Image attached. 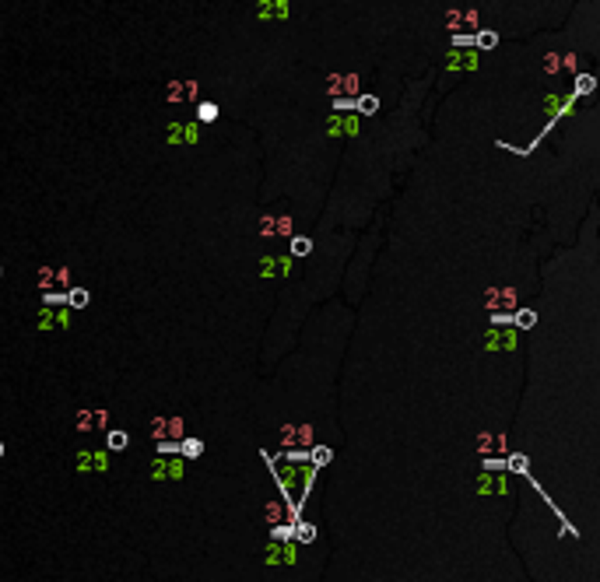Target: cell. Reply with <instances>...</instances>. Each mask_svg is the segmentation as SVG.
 Segmentation results:
<instances>
[{
	"instance_id": "obj_5",
	"label": "cell",
	"mask_w": 600,
	"mask_h": 582,
	"mask_svg": "<svg viewBox=\"0 0 600 582\" xmlns=\"http://www.w3.org/2000/svg\"><path fill=\"white\" fill-rule=\"evenodd\" d=\"M197 81L193 78H179V81H169V88H166V98L169 102H193L197 98Z\"/></svg>"
},
{
	"instance_id": "obj_19",
	"label": "cell",
	"mask_w": 600,
	"mask_h": 582,
	"mask_svg": "<svg viewBox=\"0 0 600 582\" xmlns=\"http://www.w3.org/2000/svg\"><path fill=\"white\" fill-rule=\"evenodd\" d=\"M309 249H312V242H309V239H302V235H292V253H295V256H306Z\"/></svg>"
},
{
	"instance_id": "obj_3",
	"label": "cell",
	"mask_w": 600,
	"mask_h": 582,
	"mask_svg": "<svg viewBox=\"0 0 600 582\" xmlns=\"http://www.w3.org/2000/svg\"><path fill=\"white\" fill-rule=\"evenodd\" d=\"M74 428H78L81 435H91V432L109 428V410H102V407H85V410H78Z\"/></svg>"
},
{
	"instance_id": "obj_14",
	"label": "cell",
	"mask_w": 600,
	"mask_h": 582,
	"mask_svg": "<svg viewBox=\"0 0 600 582\" xmlns=\"http://www.w3.org/2000/svg\"><path fill=\"white\" fill-rule=\"evenodd\" d=\"M35 320H39V327H42V330H53V327H57V309H49V305H42V309H39V316H35Z\"/></svg>"
},
{
	"instance_id": "obj_11",
	"label": "cell",
	"mask_w": 600,
	"mask_h": 582,
	"mask_svg": "<svg viewBox=\"0 0 600 582\" xmlns=\"http://www.w3.org/2000/svg\"><path fill=\"white\" fill-rule=\"evenodd\" d=\"M200 453H204V442H200V439H183V442H179V456H183V460H197Z\"/></svg>"
},
{
	"instance_id": "obj_28",
	"label": "cell",
	"mask_w": 600,
	"mask_h": 582,
	"mask_svg": "<svg viewBox=\"0 0 600 582\" xmlns=\"http://www.w3.org/2000/svg\"><path fill=\"white\" fill-rule=\"evenodd\" d=\"M0 456H4V442H0Z\"/></svg>"
},
{
	"instance_id": "obj_18",
	"label": "cell",
	"mask_w": 600,
	"mask_h": 582,
	"mask_svg": "<svg viewBox=\"0 0 600 582\" xmlns=\"http://www.w3.org/2000/svg\"><path fill=\"white\" fill-rule=\"evenodd\" d=\"M127 432H120V428H113V432H109V449H113V453H120V449H127Z\"/></svg>"
},
{
	"instance_id": "obj_10",
	"label": "cell",
	"mask_w": 600,
	"mask_h": 582,
	"mask_svg": "<svg viewBox=\"0 0 600 582\" xmlns=\"http://www.w3.org/2000/svg\"><path fill=\"white\" fill-rule=\"evenodd\" d=\"M256 11H260V18H285L288 4H285V0H274V4H260Z\"/></svg>"
},
{
	"instance_id": "obj_23",
	"label": "cell",
	"mask_w": 600,
	"mask_h": 582,
	"mask_svg": "<svg viewBox=\"0 0 600 582\" xmlns=\"http://www.w3.org/2000/svg\"><path fill=\"white\" fill-rule=\"evenodd\" d=\"M274 232H281V235H292V221H288V218H274Z\"/></svg>"
},
{
	"instance_id": "obj_16",
	"label": "cell",
	"mask_w": 600,
	"mask_h": 582,
	"mask_svg": "<svg viewBox=\"0 0 600 582\" xmlns=\"http://www.w3.org/2000/svg\"><path fill=\"white\" fill-rule=\"evenodd\" d=\"M183 432H186V425H183V417H169V428H166L169 442H183Z\"/></svg>"
},
{
	"instance_id": "obj_13",
	"label": "cell",
	"mask_w": 600,
	"mask_h": 582,
	"mask_svg": "<svg viewBox=\"0 0 600 582\" xmlns=\"http://www.w3.org/2000/svg\"><path fill=\"white\" fill-rule=\"evenodd\" d=\"M218 120V105L214 102H200L197 105V123H214Z\"/></svg>"
},
{
	"instance_id": "obj_22",
	"label": "cell",
	"mask_w": 600,
	"mask_h": 582,
	"mask_svg": "<svg viewBox=\"0 0 600 582\" xmlns=\"http://www.w3.org/2000/svg\"><path fill=\"white\" fill-rule=\"evenodd\" d=\"M295 534H299V540H312V537H316V530H312V526H306V522L295 526Z\"/></svg>"
},
{
	"instance_id": "obj_25",
	"label": "cell",
	"mask_w": 600,
	"mask_h": 582,
	"mask_svg": "<svg viewBox=\"0 0 600 582\" xmlns=\"http://www.w3.org/2000/svg\"><path fill=\"white\" fill-rule=\"evenodd\" d=\"M267 516H270V522H278V516H281V505H278V502H270V505H267Z\"/></svg>"
},
{
	"instance_id": "obj_20",
	"label": "cell",
	"mask_w": 600,
	"mask_h": 582,
	"mask_svg": "<svg viewBox=\"0 0 600 582\" xmlns=\"http://www.w3.org/2000/svg\"><path fill=\"white\" fill-rule=\"evenodd\" d=\"M158 456H179V442H158Z\"/></svg>"
},
{
	"instance_id": "obj_24",
	"label": "cell",
	"mask_w": 600,
	"mask_h": 582,
	"mask_svg": "<svg viewBox=\"0 0 600 582\" xmlns=\"http://www.w3.org/2000/svg\"><path fill=\"white\" fill-rule=\"evenodd\" d=\"M326 460H330V449H312V463L316 466H323Z\"/></svg>"
},
{
	"instance_id": "obj_29",
	"label": "cell",
	"mask_w": 600,
	"mask_h": 582,
	"mask_svg": "<svg viewBox=\"0 0 600 582\" xmlns=\"http://www.w3.org/2000/svg\"><path fill=\"white\" fill-rule=\"evenodd\" d=\"M0 274H4V271H0Z\"/></svg>"
},
{
	"instance_id": "obj_12",
	"label": "cell",
	"mask_w": 600,
	"mask_h": 582,
	"mask_svg": "<svg viewBox=\"0 0 600 582\" xmlns=\"http://www.w3.org/2000/svg\"><path fill=\"white\" fill-rule=\"evenodd\" d=\"M355 88H358V78H355V74H348V78H330V91H334V95L355 91Z\"/></svg>"
},
{
	"instance_id": "obj_6",
	"label": "cell",
	"mask_w": 600,
	"mask_h": 582,
	"mask_svg": "<svg viewBox=\"0 0 600 582\" xmlns=\"http://www.w3.org/2000/svg\"><path fill=\"white\" fill-rule=\"evenodd\" d=\"M78 470L88 473V470H109V453L105 449H85L78 453Z\"/></svg>"
},
{
	"instance_id": "obj_26",
	"label": "cell",
	"mask_w": 600,
	"mask_h": 582,
	"mask_svg": "<svg viewBox=\"0 0 600 582\" xmlns=\"http://www.w3.org/2000/svg\"><path fill=\"white\" fill-rule=\"evenodd\" d=\"M71 323V312L67 309H57V327H67Z\"/></svg>"
},
{
	"instance_id": "obj_2",
	"label": "cell",
	"mask_w": 600,
	"mask_h": 582,
	"mask_svg": "<svg viewBox=\"0 0 600 582\" xmlns=\"http://www.w3.org/2000/svg\"><path fill=\"white\" fill-rule=\"evenodd\" d=\"M186 473V460L183 456H158L151 463V478L155 481H179Z\"/></svg>"
},
{
	"instance_id": "obj_17",
	"label": "cell",
	"mask_w": 600,
	"mask_h": 582,
	"mask_svg": "<svg viewBox=\"0 0 600 582\" xmlns=\"http://www.w3.org/2000/svg\"><path fill=\"white\" fill-rule=\"evenodd\" d=\"M166 428H169V417H151V435H155L158 442H166V439H169Z\"/></svg>"
},
{
	"instance_id": "obj_1",
	"label": "cell",
	"mask_w": 600,
	"mask_h": 582,
	"mask_svg": "<svg viewBox=\"0 0 600 582\" xmlns=\"http://www.w3.org/2000/svg\"><path fill=\"white\" fill-rule=\"evenodd\" d=\"M39 291H57V295H67L71 291V267H42L39 278H35Z\"/></svg>"
},
{
	"instance_id": "obj_21",
	"label": "cell",
	"mask_w": 600,
	"mask_h": 582,
	"mask_svg": "<svg viewBox=\"0 0 600 582\" xmlns=\"http://www.w3.org/2000/svg\"><path fill=\"white\" fill-rule=\"evenodd\" d=\"M355 105H358V109H362V113H376V98H372V95H365V98H358Z\"/></svg>"
},
{
	"instance_id": "obj_9",
	"label": "cell",
	"mask_w": 600,
	"mask_h": 582,
	"mask_svg": "<svg viewBox=\"0 0 600 582\" xmlns=\"http://www.w3.org/2000/svg\"><path fill=\"white\" fill-rule=\"evenodd\" d=\"M309 435H312L309 428H285L281 432V442L285 446H309Z\"/></svg>"
},
{
	"instance_id": "obj_8",
	"label": "cell",
	"mask_w": 600,
	"mask_h": 582,
	"mask_svg": "<svg viewBox=\"0 0 600 582\" xmlns=\"http://www.w3.org/2000/svg\"><path fill=\"white\" fill-rule=\"evenodd\" d=\"M288 271H292V260H288V256H285V260L263 256V267H260V274H263V278H270V274H281V278H285Z\"/></svg>"
},
{
	"instance_id": "obj_27",
	"label": "cell",
	"mask_w": 600,
	"mask_h": 582,
	"mask_svg": "<svg viewBox=\"0 0 600 582\" xmlns=\"http://www.w3.org/2000/svg\"><path fill=\"white\" fill-rule=\"evenodd\" d=\"M260 232H263V235L274 232V218H263V221H260Z\"/></svg>"
},
{
	"instance_id": "obj_7",
	"label": "cell",
	"mask_w": 600,
	"mask_h": 582,
	"mask_svg": "<svg viewBox=\"0 0 600 582\" xmlns=\"http://www.w3.org/2000/svg\"><path fill=\"white\" fill-rule=\"evenodd\" d=\"M295 558H299L295 544H270L267 547V565H292Z\"/></svg>"
},
{
	"instance_id": "obj_4",
	"label": "cell",
	"mask_w": 600,
	"mask_h": 582,
	"mask_svg": "<svg viewBox=\"0 0 600 582\" xmlns=\"http://www.w3.org/2000/svg\"><path fill=\"white\" fill-rule=\"evenodd\" d=\"M166 140H169L173 147H179V144H197V140H200V123H169Z\"/></svg>"
},
{
	"instance_id": "obj_15",
	"label": "cell",
	"mask_w": 600,
	"mask_h": 582,
	"mask_svg": "<svg viewBox=\"0 0 600 582\" xmlns=\"http://www.w3.org/2000/svg\"><path fill=\"white\" fill-rule=\"evenodd\" d=\"M88 298H91V295H88L85 288H71V291H67V305H71V309H85Z\"/></svg>"
}]
</instances>
